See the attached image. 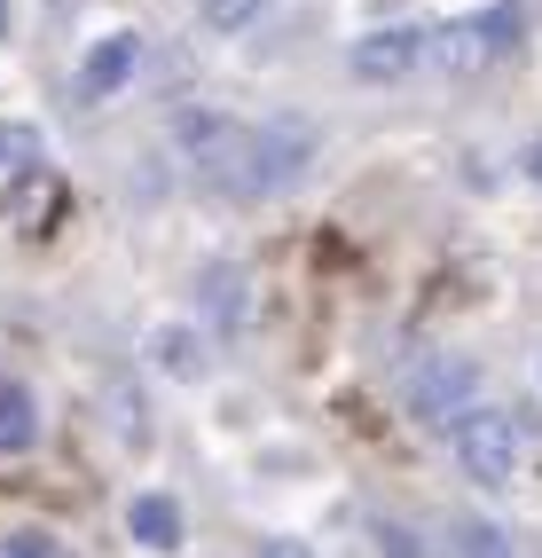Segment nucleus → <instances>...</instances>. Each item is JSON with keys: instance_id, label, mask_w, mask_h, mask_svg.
<instances>
[{"instance_id": "nucleus-12", "label": "nucleus", "mask_w": 542, "mask_h": 558, "mask_svg": "<svg viewBox=\"0 0 542 558\" xmlns=\"http://www.w3.org/2000/svg\"><path fill=\"white\" fill-rule=\"evenodd\" d=\"M150 362L165 369V378H205V347H197V330H150Z\"/></svg>"}, {"instance_id": "nucleus-16", "label": "nucleus", "mask_w": 542, "mask_h": 558, "mask_svg": "<svg viewBox=\"0 0 542 558\" xmlns=\"http://www.w3.org/2000/svg\"><path fill=\"white\" fill-rule=\"evenodd\" d=\"M378 535H385V558H424V543L409 527H378Z\"/></svg>"}, {"instance_id": "nucleus-6", "label": "nucleus", "mask_w": 542, "mask_h": 558, "mask_svg": "<svg viewBox=\"0 0 542 558\" xmlns=\"http://www.w3.org/2000/svg\"><path fill=\"white\" fill-rule=\"evenodd\" d=\"M424 40L432 32L424 24H385V32H370V40H354V80H402V71H417L424 63Z\"/></svg>"}, {"instance_id": "nucleus-10", "label": "nucleus", "mask_w": 542, "mask_h": 558, "mask_svg": "<svg viewBox=\"0 0 542 558\" xmlns=\"http://www.w3.org/2000/svg\"><path fill=\"white\" fill-rule=\"evenodd\" d=\"M32 433H40V409H32V393L16 378H0V457L32 449Z\"/></svg>"}, {"instance_id": "nucleus-4", "label": "nucleus", "mask_w": 542, "mask_h": 558, "mask_svg": "<svg viewBox=\"0 0 542 558\" xmlns=\"http://www.w3.org/2000/svg\"><path fill=\"white\" fill-rule=\"evenodd\" d=\"M480 393V362L472 354H432L417 378H409V417L417 425H456Z\"/></svg>"}, {"instance_id": "nucleus-9", "label": "nucleus", "mask_w": 542, "mask_h": 558, "mask_svg": "<svg viewBox=\"0 0 542 558\" xmlns=\"http://www.w3.org/2000/svg\"><path fill=\"white\" fill-rule=\"evenodd\" d=\"M126 527H134L141 550H173V543H181V504H173V496H134Z\"/></svg>"}, {"instance_id": "nucleus-18", "label": "nucleus", "mask_w": 542, "mask_h": 558, "mask_svg": "<svg viewBox=\"0 0 542 558\" xmlns=\"http://www.w3.org/2000/svg\"><path fill=\"white\" fill-rule=\"evenodd\" d=\"M527 166H534V181H542V142H534V150H527Z\"/></svg>"}, {"instance_id": "nucleus-15", "label": "nucleus", "mask_w": 542, "mask_h": 558, "mask_svg": "<svg viewBox=\"0 0 542 558\" xmlns=\"http://www.w3.org/2000/svg\"><path fill=\"white\" fill-rule=\"evenodd\" d=\"M260 16V0H205V24L212 32H236V24H251Z\"/></svg>"}, {"instance_id": "nucleus-5", "label": "nucleus", "mask_w": 542, "mask_h": 558, "mask_svg": "<svg viewBox=\"0 0 542 558\" xmlns=\"http://www.w3.org/2000/svg\"><path fill=\"white\" fill-rule=\"evenodd\" d=\"M63 205H71L63 173H56V166H32V173L9 181V197H0V220H9L16 236H48L56 220H63Z\"/></svg>"}, {"instance_id": "nucleus-20", "label": "nucleus", "mask_w": 542, "mask_h": 558, "mask_svg": "<svg viewBox=\"0 0 542 558\" xmlns=\"http://www.w3.org/2000/svg\"><path fill=\"white\" fill-rule=\"evenodd\" d=\"M0 558H16V550H9V535H0Z\"/></svg>"}, {"instance_id": "nucleus-3", "label": "nucleus", "mask_w": 542, "mask_h": 558, "mask_svg": "<svg viewBox=\"0 0 542 558\" xmlns=\"http://www.w3.org/2000/svg\"><path fill=\"white\" fill-rule=\"evenodd\" d=\"M456 457H464V472H472L480 488H512V472H519V417H503V409H464V417H456Z\"/></svg>"}, {"instance_id": "nucleus-14", "label": "nucleus", "mask_w": 542, "mask_h": 558, "mask_svg": "<svg viewBox=\"0 0 542 558\" xmlns=\"http://www.w3.org/2000/svg\"><path fill=\"white\" fill-rule=\"evenodd\" d=\"M448 535H456V558H512V535H503L495 519H472V511H464Z\"/></svg>"}, {"instance_id": "nucleus-8", "label": "nucleus", "mask_w": 542, "mask_h": 558, "mask_svg": "<svg viewBox=\"0 0 542 558\" xmlns=\"http://www.w3.org/2000/svg\"><path fill=\"white\" fill-rule=\"evenodd\" d=\"M134 56H141L134 32H111V40H95V56L79 63V95H87V102L119 95V87H126V71H134Z\"/></svg>"}, {"instance_id": "nucleus-7", "label": "nucleus", "mask_w": 542, "mask_h": 558, "mask_svg": "<svg viewBox=\"0 0 542 558\" xmlns=\"http://www.w3.org/2000/svg\"><path fill=\"white\" fill-rule=\"evenodd\" d=\"M251 142H260V197L292 190V181L307 173V150H315V134H307L299 119H268V126H251Z\"/></svg>"}, {"instance_id": "nucleus-2", "label": "nucleus", "mask_w": 542, "mask_h": 558, "mask_svg": "<svg viewBox=\"0 0 542 558\" xmlns=\"http://www.w3.org/2000/svg\"><path fill=\"white\" fill-rule=\"evenodd\" d=\"M519 32H527V16L503 0V9H480V16H456V24H441L424 40V56L432 63H448V71H488V63H503L519 48Z\"/></svg>"}, {"instance_id": "nucleus-19", "label": "nucleus", "mask_w": 542, "mask_h": 558, "mask_svg": "<svg viewBox=\"0 0 542 558\" xmlns=\"http://www.w3.org/2000/svg\"><path fill=\"white\" fill-rule=\"evenodd\" d=\"M0 40H9V0H0Z\"/></svg>"}, {"instance_id": "nucleus-17", "label": "nucleus", "mask_w": 542, "mask_h": 558, "mask_svg": "<svg viewBox=\"0 0 542 558\" xmlns=\"http://www.w3.org/2000/svg\"><path fill=\"white\" fill-rule=\"evenodd\" d=\"M260 558H315L307 543H292V535H283V543H260Z\"/></svg>"}, {"instance_id": "nucleus-11", "label": "nucleus", "mask_w": 542, "mask_h": 558, "mask_svg": "<svg viewBox=\"0 0 542 558\" xmlns=\"http://www.w3.org/2000/svg\"><path fill=\"white\" fill-rule=\"evenodd\" d=\"M197 300H205V315L221 330H236L244 323V268H205L197 276Z\"/></svg>"}, {"instance_id": "nucleus-13", "label": "nucleus", "mask_w": 542, "mask_h": 558, "mask_svg": "<svg viewBox=\"0 0 542 558\" xmlns=\"http://www.w3.org/2000/svg\"><path fill=\"white\" fill-rule=\"evenodd\" d=\"M32 166H48V142H40V126H0V181H16V173H32Z\"/></svg>"}, {"instance_id": "nucleus-1", "label": "nucleus", "mask_w": 542, "mask_h": 558, "mask_svg": "<svg viewBox=\"0 0 542 558\" xmlns=\"http://www.w3.org/2000/svg\"><path fill=\"white\" fill-rule=\"evenodd\" d=\"M173 142H181V158L197 166L205 190L260 197V142H251L244 119H229V110H181V119H173Z\"/></svg>"}]
</instances>
